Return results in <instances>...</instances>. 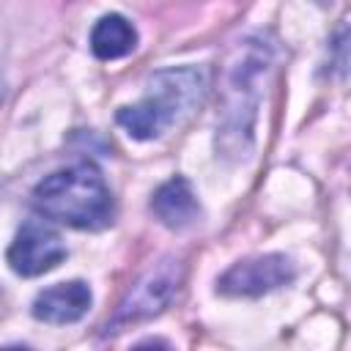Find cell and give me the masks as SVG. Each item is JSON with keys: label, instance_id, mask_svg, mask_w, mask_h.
<instances>
[{"label": "cell", "instance_id": "obj_8", "mask_svg": "<svg viewBox=\"0 0 351 351\" xmlns=\"http://www.w3.org/2000/svg\"><path fill=\"white\" fill-rule=\"evenodd\" d=\"M151 211L165 228L181 230V228H189L200 217V200H197V192L189 184V178L173 176L154 189Z\"/></svg>", "mask_w": 351, "mask_h": 351}, {"label": "cell", "instance_id": "obj_4", "mask_svg": "<svg viewBox=\"0 0 351 351\" xmlns=\"http://www.w3.org/2000/svg\"><path fill=\"white\" fill-rule=\"evenodd\" d=\"M184 285V261L181 258H162L159 263H151L126 291V296L118 302L112 318L107 321L104 332H121V326L148 321L170 307V302L178 296Z\"/></svg>", "mask_w": 351, "mask_h": 351}, {"label": "cell", "instance_id": "obj_9", "mask_svg": "<svg viewBox=\"0 0 351 351\" xmlns=\"http://www.w3.org/2000/svg\"><path fill=\"white\" fill-rule=\"evenodd\" d=\"M137 47V30L123 14H104L90 30V52L99 60L126 58Z\"/></svg>", "mask_w": 351, "mask_h": 351}, {"label": "cell", "instance_id": "obj_7", "mask_svg": "<svg viewBox=\"0 0 351 351\" xmlns=\"http://www.w3.org/2000/svg\"><path fill=\"white\" fill-rule=\"evenodd\" d=\"M90 304H93L90 285L82 280H66V282H55L38 291L30 304V313L36 321L63 326V324L80 321L90 310Z\"/></svg>", "mask_w": 351, "mask_h": 351}, {"label": "cell", "instance_id": "obj_6", "mask_svg": "<svg viewBox=\"0 0 351 351\" xmlns=\"http://www.w3.org/2000/svg\"><path fill=\"white\" fill-rule=\"evenodd\" d=\"M69 255L60 233L49 225V219H41V217H30L19 225L8 252H5V261L11 266L14 274L19 277H38V274H47L52 271L58 263H63Z\"/></svg>", "mask_w": 351, "mask_h": 351}, {"label": "cell", "instance_id": "obj_10", "mask_svg": "<svg viewBox=\"0 0 351 351\" xmlns=\"http://www.w3.org/2000/svg\"><path fill=\"white\" fill-rule=\"evenodd\" d=\"M3 96H5V82H3V77H0V101H3Z\"/></svg>", "mask_w": 351, "mask_h": 351}, {"label": "cell", "instance_id": "obj_5", "mask_svg": "<svg viewBox=\"0 0 351 351\" xmlns=\"http://www.w3.org/2000/svg\"><path fill=\"white\" fill-rule=\"evenodd\" d=\"M293 277H296V263L285 252H263V255L241 258L230 269H225L217 280V293L252 299L288 285Z\"/></svg>", "mask_w": 351, "mask_h": 351}, {"label": "cell", "instance_id": "obj_2", "mask_svg": "<svg viewBox=\"0 0 351 351\" xmlns=\"http://www.w3.org/2000/svg\"><path fill=\"white\" fill-rule=\"evenodd\" d=\"M208 88L211 71L206 66L159 69L148 74L140 101L118 107L115 123L134 140H156L200 110Z\"/></svg>", "mask_w": 351, "mask_h": 351}, {"label": "cell", "instance_id": "obj_3", "mask_svg": "<svg viewBox=\"0 0 351 351\" xmlns=\"http://www.w3.org/2000/svg\"><path fill=\"white\" fill-rule=\"evenodd\" d=\"M33 206L44 219L77 230H101L115 217L112 192L93 162H74L44 176L33 186Z\"/></svg>", "mask_w": 351, "mask_h": 351}, {"label": "cell", "instance_id": "obj_1", "mask_svg": "<svg viewBox=\"0 0 351 351\" xmlns=\"http://www.w3.org/2000/svg\"><path fill=\"white\" fill-rule=\"evenodd\" d=\"M274 71V44L266 33L241 36L225 55L217 93V154L228 162H244L252 154L255 121L269 77Z\"/></svg>", "mask_w": 351, "mask_h": 351}]
</instances>
